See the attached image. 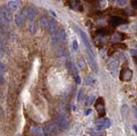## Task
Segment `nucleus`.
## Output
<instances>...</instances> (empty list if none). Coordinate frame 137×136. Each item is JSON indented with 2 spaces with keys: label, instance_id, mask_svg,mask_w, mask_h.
Segmentation results:
<instances>
[{
  "label": "nucleus",
  "instance_id": "ddd939ff",
  "mask_svg": "<svg viewBox=\"0 0 137 136\" xmlns=\"http://www.w3.org/2000/svg\"><path fill=\"white\" fill-rule=\"evenodd\" d=\"M122 22H123V20L118 16H113L111 20V24L112 27H118L122 24Z\"/></svg>",
  "mask_w": 137,
  "mask_h": 136
},
{
  "label": "nucleus",
  "instance_id": "6e6552de",
  "mask_svg": "<svg viewBox=\"0 0 137 136\" xmlns=\"http://www.w3.org/2000/svg\"><path fill=\"white\" fill-rule=\"evenodd\" d=\"M15 22H16V24L17 25V27H23L25 26V23H26V19H25L23 14L17 13L16 16H15Z\"/></svg>",
  "mask_w": 137,
  "mask_h": 136
},
{
  "label": "nucleus",
  "instance_id": "a878e982",
  "mask_svg": "<svg viewBox=\"0 0 137 136\" xmlns=\"http://www.w3.org/2000/svg\"><path fill=\"white\" fill-rule=\"evenodd\" d=\"M73 47H74L75 50H76V49L78 48V42H77V40H74V41H73Z\"/></svg>",
  "mask_w": 137,
  "mask_h": 136
},
{
  "label": "nucleus",
  "instance_id": "2f4dec72",
  "mask_svg": "<svg viewBox=\"0 0 137 136\" xmlns=\"http://www.w3.org/2000/svg\"><path fill=\"white\" fill-rule=\"evenodd\" d=\"M134 131H135V132H136V126H135V125L134 126Z\"/></svg>",
  "mask_w": 137,
  "mask_h": 136
},
{
  "label": "nucleus",
  "instance_id": "20e7f679",
  "mask_svg": "<svg viewBox=\"0 0 137 136\" xmlns=\"http://www.w3.org/2000/svg\"><path fill=\"white\" fill-rule=\"evenodd\" d=\"M58 129V127L57 126L55 122H46L44 126V133L45 134H52L57 132V130Z\"/></svg>",
  "mask_w": 137,
  "mask_h": 136
},
{
  "label": "nucleus",
  "instance_id": "4468645a",
  "mask_svg": "<svg viewBox=\"0 0 137 136\" xmlns=\"http://www.w3.org/2000/svg\"><path fill=\"white\" fill-rule=\"evenodd\" d=\"M124 37H125V35L123 34V33H116L115 34L112 36V40L114 41H119V40H124Z\"/></svg>",
  "mask_w": 137,
  "mask_h": 136
},
{
  "label": "nucleus",
  "instance_id": "2eb2a0df",
  "mask_svg": "<svg viewBox=\"0 0 137 136\" xmlns=\"http://www.w3.org/2000/svg\"><path fill=\"white\" fill-rule=\"evenodd\" d=\"M97 33L100 35L106 36V35L110 34V30H109L107 27H102V28H100V29L97 31Z\"/></svg>",
  "mask_w": 137,
  "mask_h": 136
},
{
  "label": "nucleus",
  "instance_id": "1a4fd4ad",
  "mask_svg": "<svg viewBox=\"0 0 137 136\" xmlns=\"http://www.w3.org/2000/svg\"><path fill=\"white\" fill-rule=\"evenodd\" d=\"M87 59H88V63H89L91 69H92L95 73H97L98 65H97V63H96L94 55H93V54H87Z\"/></svg>",
  "mask_w": 137,
  "mask_h": 136
},
{
  "label": "nucleus",
  "instance_id": "72a5a7b5",
  "mask_svg": "<svg viewBox=\"0 0 137 136\" xmlns=\"http://www.w3.org/2000/svg\"><path fill=\"white\" fill-rule=\"evenodd\" d=\"M0 54H1V50H0Z\"/></svg>",
  "mask_w": 137,
  "mask_h": 136
},
{
  "label": "nucleus",
  "instance_id": "aec40b11",
  "mask_svg": "<svg viewBox=\"0 0 137 136\" xmlns=\"http://www.w3.org/2000/svg\"><path fill=\"white\" fill-rule=\"evenodd\" d=\"M57 34L60 37L61 40H64L66 38V33L63 29H59L58 31H57Z\"/></svg>",
  "mask_w": 137,
  "mask_h": 136
},
{
  "label": "nucleus",
  "instance_id": "0eeeda50",
  "mask_svg": "<svg viewBox=\"0 0 137 136\" xmlns=\"http://www.w3.org/2000/svg\"><path fill=\"white\" fill-rule=\"evenodd\" d=\"M20 5H21V2L19 0H9L7 4V7L11 11L16 12L19 9Z\"/></svg>",
  "mask_w": 137,
  "mask_h": 136
},
{
  "label": "nucleus",
  "instance_id": "7c9ffc66",
  "mask_svg": "<svg viewBox=\"0 0 137 136\" xmlns=\"http://www.w3.org/2000/svg\"><path fill=\"white\" fill-rule=\"evenodd\" d=\"M91 112H92V110H91V109H89V110H87V115H89Z\"/></svg>",
  "mask_w": 137,
  "mask_h": 136
},
{
  "label": "nucleus",
  "instance_id": "a211bd4d",
  "mask_svg": "<svg viewBox=\"0 0 137 136\" xmlns=\"http://www.w3.org/2000/svg\"><path fill=\"white\" fill-rule=\"evenodd\" d=\"M40 27L42 28H45L47 27V25H48V19L46 17H41V19L40 21Z\"/></svg>",
  "mask_w": 137,
  "mask_h": 136
},
{
  "label": "nucleus",
  "instance_id": "7ed1b4c3",
  "mask_svg": "<svg viewBox=\"0 0 137 136\" xmlns=\"http://www.w3.org/2000/svg\"><path fill=\"white\" fill-rule=\"evenodd\" d=\"M55 123L57 124L58 128L62 130L68 129V127H70V122H68V121L66 119L65 116H63V115H58L57 117V119H56Z\"/></svg>",
  "mask_w": 137,
  "mask_h": 136
},
{
  "label": "nucleus",
  "instance_id": "4be33fe9",
  "mask_svg": "<svg viewBox=\"0 0 137 136\" xmlns=\"http://www.w3.org/2000/svg\"><path fill=\"white\" fill-rule=\"evenodd\" d=\"M93 101H94V96H93V95H91V96H89L87 98V101H86V104H87V105L92 104L93 103Z\"/></svg>",
  "mask_w": 137,
  "mask_h": 136
},
{
  "label": "nucleus",
  "instance_id": "f8f14e48",
  "mask_svg": "<svg viewBox=\"0 0 137 136\" xmlns=\"http://www.w3.org/2000/svg\"><path fill=\"white\" fill-rule=\"evenodd\" d=\"M48 31L52 33H54L55 32L57 31V24L53 19H51L50 21H48V25H47Z\"/></svg>",
  "mask_w": 137,
  "mask_h": 136
},
{
  "label": "nucleus",
  "instance_id": "423d86ee",
  "mask_svg": "<svg viewBox=\"0 0 137 136\" xmlns=\"http://www.w3.org/2000/svg\"><path fill=\"white\" fill-rule=\"evenodd\" d=\"M95 123L98 128H101V129H105V128H109L111 126V120L108 118L105 117H100V119L96 120Z\"/></svg>",
  "mask_w": 137,
  "mask_h": 136
},
{
  "label": "nucleus",
  "instance_id": "6ab92c4d",
  "mask_svg": "<svg viewBox=\"0 0 137 136\" xmlns=\"http://www.w3.org/2000/svg\"><path fill=\"white\" fill-rule=\"evenodd\" d=\"M28 30H29V32L32 33V34H34V33H36V31H37V25H36V23H35V22H32L31 24L29 25Z\"/></svg>",
  "mask_w": 137,
  "mask_h": 136
},
{
  "label": "nucleus",
  "instance_id": "412c9836",
  "mask_svg": "<svg viewBox=\"0 0 137 136\" xmlns=\"http://www.w3.org/2000/svg\"><path fill=\"white\" fill-rule=\"evenodd\" d=\"M31 132L34 133V134L39 135L41 133V130H40V128L39 127H33L31 128Z\"/></svg>",
  "mask_w": 137,
  "mask_h": 136
},
{
  "label": "nucleus",
  "instance_id": "c756f323",
  "mask_svg": "<svg viewBox=\"0 0 137 136\" xmlns=\"http://www.w3.org/2000/svg\"><path fill=\"white\" fill-rule=\"evenodd\" d=\"M132 5L135 8L136 7V0H132Z\"/></svg>",
  "mask_w": 137,
  "mask_h": 136
},
{
  "label": "nucleus",
  "instance_id": "f3484780",
  "mask_svg": "<svg viewBox=\"0 0 137 136\" xmlns=\"http://www.w3.org/2000/svg\"><path fill=\"white\" fill-rule=\"evenodd\" d=\"M70 6L73 9H78L80 6V1L79 0H70Z\"/></svg>",
  "mask_w": 137,
  "mask_h": 136
},
{
  "label": "nucleus",
  "instance_id": "c85d7f7f",
  "mask_svg": "<svg viewBox=\"0 0 137 136\" xmlns=\"http://www.w3.org/2000/svg\"><path fill=\"white\" fill-rule=\"evenodd\" d=\"M130 53H131V55H135V54H136V50H135V49H132V50L130 51Z\"/></svg>",
  "mask_w": 137,
  "mask_h": 136
},
{
  "label": "nucleus",
  "instance_id": "9b49d317",
  "mask_svg": "<svg viewBox=\"0 0 137 136\" xmlns=\"http://www.w3.org/2000/svg\"><path fill=\"white\" fill-rule=\"evenodd\" d=\"M118 59H116V58H111L109 60L108 62V66H109V69H110V70L111 73H115L116 70V69H118Z\"/></svg>",
  "mask_w": 137,
  "mask_h": 136
},
{
  "label": "nucleus",
  "instance_id": "5701e85b",
  "mask_svg": "<svg viewBox=\"0 0 137 136\" xmlns=\"http://www.w3.org/2000/svg\"><path fill=\"white\" fill-rule=\"evenodd\" d=\"M116 2L120 6H125L127 4V0H116Z\"/></svg>",
  "mask_w": 137,
  "mask_h": 136
},
{
  "label": "nucleus",
  "instance_id": "dca6fc26",
  "mask_svg": "<svg viewBox=\"0 0 137 136\" xmlns=\"http://www.w3.org/2000/svg\"><path fill=\"white\" fill-rule=\"evenodd\" d=\"M89 133H91V134L93 136H100L102 134V133H101V128H98L97 129L91 128V129H89Z\"/></svg>",
  "mask_w": 137,
  "mask_h": 136
},
{
  "label": "nucleus",
  "instance_id": "39448f33",
  "mask_svg": "<svg viewBox=\"0 0 137 136\" xmlns=\"http://www.w3.org/2000/svg\"><path fill=\"white\" fill-rule=\"evenodd\" d=\"M133 76V71L129 68L123 69L120 74V80L123 81H129Z\"/></svg>",
  "mask_w": 137,
  "mask_h": 136
},
{
  "label": "nucleus",
  "instance_id": "cd10ccee",
  "mask_svg": "<svg viewBox=\"0 0 137 136\" xmlns=\"http://www.w3.org/2000/svg\"><path fill=\"white\" fill-rule=\"evenodd\" d=\"M82 90H81L80 92H79V95H78V101H81V98H82Z\"/></svg>",
  "mask_w": 137,
  "mask_h": 136
},
{
  "label": "nucleus",
  "instance_id": "b1692460",
  "mask_svg": "<svg viewBox=\"0 0 137 136\" xmlns=\"http://www.w3.org/2000/svg\"><path fill=\"white\" fill-rule=\"evenodd\" d=\"M4 81V72L0 70V83H3Z\"/></svg>",
  "mask_w": 137,
  "mask_h": 136
},
{
  "label": "nucleus",
  "instance_id": "9d476101",
  "mask_svg": "<svg viewBox=\"0 0 137 136\" xmlns=\"http://www.w3.org/2000/svg\"><path fill=\"white\" fill-rule=\"evenodd\" d=\"M38 12L37 9L34 7H28L27 9V16L30 21H34L35 18L37 17Z\"/></svg>",
  "mask_w": 137,
  "mask_h": 136
},
{
  "label": "nucleus",
  "instance_id": "bb28decb",
  "mask_svg": "<svg viewBox=\"0 0 137 136\" xmlns=\"http://www.w3.org/2000/svg\"><path fill=\"white\" fill-rule=\"evenodd\" d=\"M75 81H76L77 84H80L81 83V78L79 75H76V80H75Z\"/></svg>",
  "mask_w": 137,
  "mask_h": 136
},
{
  "label": "nucleus",
  "instance_id": "393cba45",
  "mask_svg": "<svg viewBox=\"0 0 137 136\" xmlns=\"http://www.w3.org/2000/svg\"><path fill=\"white\" fill-rule=\"evenodd\" d=\"M79 66L81 69H83L85 67V63H84V61L82 60V59H80L79 60Z\"/></svg>",
  "mask_w": 137,
  "mask_h": 136
},
{
  "label": "nucleus",
  "instance_id": "473e14b6",
  "mask_svg": "<svg viewBox=\"0 0 137 136\" xmlns=\"http://www.w3.org/2000/svg\"><path fill=\"white\" fill-rule=\"evenodd\" d=\"M109 1H111V2H112V1H113V0H109Z\"/></svg>",
  "mask_w": 137,
  "mask_h": 136
},
{
  "label": "nucleus",
  "instance_id": "f03ea898",
  "mask_svg": "<svg viewBox=\"0 0 137 136\" xmlns=\"http://www.w3.org/2000/svg\"><path fill=\"white\" fill-rule=\"evenodd\" d=\"M96 110L98 112V115L100 117H104L105 115V101H104L103 98H99L96 100L95 105H94Z\"/></svg>",
  "mask_w": 137,
  "mask_h": 136
},
{
  "label": "nucleus",
  "instance_id": "f257e3e1",
  "mask_svg": "<svg viewBox=\"0 0 137 136\" xmlns=\"http://www.w3.org/2000/svg\"><path fill=\"white\" fill-rule=\"evenodd\" d=\"M0 19L4 23H9L12 20V15L11 11L8 8L2 7L0 8Z\"/></svg>",
  "mask_w": 137,
  "mask_h": 136
}]
</instances>
